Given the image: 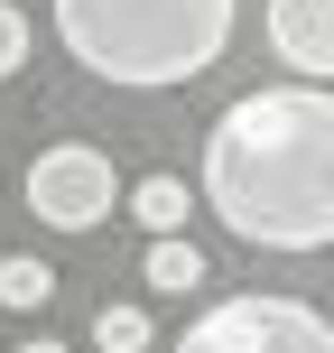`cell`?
Returning a JSON list of instances; mask_svg holds the SVG:
<instances>
[{
    "label": "cell",
    "instance_id": "obj_1",
    "mask_svg": "<svg viewBox=\"0 0 334 353\" xmlns=\"http://www.w3.org/2000/svg\"><path fill=\"white\" fill-rule=\"evenodd\" d=\"M205 214L251 251H334V84H251L205 130Z\"/></svg>",
    "mask_w": 334,
    "mask_h": 353
},
{
    "label": "cell",
    "instance_id": "obj_2",
    "mask_svg": "<svg viewBox=\"0 0 334 353\" xmlns=\"http://www.w3.org/2000/svg\"><path fill=\"white\" fill-rule=\"evenodd\" d=\"M242 0H56V47L121 93H167L223 65Z\"/></svg>",
    "mask_w": 334,
    "mask_h": 353
},
{
    "label": "cell",
    "instance_id": "obj_3",
    "mask_svg": "<svg viewBox=\"0 0 334 353\" xmlns=\"http://www.w3.org/2000/svg\"><path fill=\"white\" fill-rule=\"evenodd\" d=\"M176 353H334V316L279 288H242V298L205 307L176 335Z\"/></svg>",
    "mask_w": 334,
    "mask_h": 353
},
{
    "label": "cell",
    "instance_id": "obj_4",
    "mask_svg": "<svg viewBox=\"0 0 334 353\" xmlns=\"http://www.w3.org/2000/svg\"><path fill=\"white\" fill-rule=\"evenodd\" d=\"M28 214L47 232H103L112 223V205H121V176H112V159L93 140H56V149H37L28 159Z\"/></svg>",
    "mask_w": 334,
    "mask_h": 353
},
{
    "label": "cell",
    "instance_id": "obj_5",
    "mask_svg": "<svg viewBox=\"0 0 334 353\" xmlns=\"http://www.w3.org/2000/svg\"><path fill=\"white\" fill-rule=\"evenodd\" d=\"M269 56L298 65V84H334V0H269Z\"/></svg>",
    "mask_w": 334,
    "mask_h": 353
},
{
    "label": "cell",
    "instance_id": "obj_6",
    "mask_svg": "<svg viewBox=\"0 0 334 353\" xmlns=\"http://www.w3.org/2000/svg\"><path fill=\"white\" fill-rule=\"evenodd\" d=\"M186 214H195L186 176H140V186H130V223H140L149 242H176V232H186Z\"/></svg>",
    "mask_w": 334,
    "mask_h": 353
},
{
    "label": "cell",
    "instance_id": "obj_7",
    "mask_svg": "<svg viewBox=\"0 0 334 353\" xmlns=\"http://www.w3.org/2000/svg\"><path fill=\"white\" fill-rule=\"evenodd\" d=\"M140 279L158 288V298H195L205 288V251L176 232V242H149V261H140Z\"/></svg>",
    "mask_w": 334,
    "mask_h": 353
},
{
    "label": "cell",
    "instance_id": "obj_8",
    "mask_svg": "<svg viewBox=\"0 0 334 353\" xmlns=\"http://www.w3.org/2000/svg\"><path fill=\"white\" fill-rule=\"evenodd\" d=\"M47 298H56V270L37 261V251H10V261H0V307L28 316V307H47Z\"/></svg>",
    "mask_w": 334,
    "mask_h": 353
},
{
    "label": "cell",
    "instance_id": "obj_9",
    "mask_svg": "<svg viewBox=\"0 0 334 353\" xmlns=\"http://www.w3.org/2000/svg\"><path fill=\"white\" fill-rule=\"evenodd\" d=\"M149 335H158V325H149V307H93V344L103 353H149Z\"/></svg>",
    "mask_w": 334,
    "mask_h": 353
},
{
    "label": "cell",
    "instance_id": "obj_10",
    "mask_svg": "<svg viewBox=\"0 0 334 353\" xmlns=\"http://www.w3.org/2000/svg\"><path fill=\"white\" fill-rule=\"evenodd\" d=\"M19 65H28V10H19V0H0V84H10Z\"/></svg>",
    "mask_w": 334,
    "mask_h": 353
},
{
    "label": "cell",
    "instance_id": "obj_11",
    "mask_svg": "<svg viewBox=\"0 0 334 353\" xmlns=\"http://www.w3.org/2000/svg\"><path fill=\"white\" fill-rule=\"evenodd\" d=\"M19 353H65V344H56V335H28V344H19Z\"/></svg>",
    "mask_w": 334,
    "mask_h": 353
}]
</instances>
